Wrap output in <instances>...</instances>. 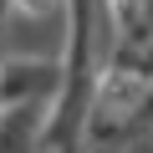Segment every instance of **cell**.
<instances>
[{
	"label": "cell",
	"instance_id": "cell-4",
	"mask_svg": "<svg viewBox=\"0 0 153 153\" xmlns=\"http://www.w3.org/2000/svg\"><path fill=\"white\" fill-rule=\"evenodd\" d=\"M5 10H10V0H0V21H5Z\"/></svg>",
	"mask_w": 153,
	"mask_h": 153
},
{
	"label": "cell",
	"instance_id": "cell-1",
	"mask_svg": "<svg viewBox=\"0 0 153 153\" xmlns=\"http://www.w3.org/2000/svg\"><path fill=\"white\" fill-rule=\"evenodd\" d=\"M66 56V5L56 10H5L0 21V61H51Z\"/></svg>",
	"mask_w": 153,
	"mask_h": 153
},
{
	"label": "cell",
	"instance_id": "cell-3",
	"mask_svg": "<svg viewBox=\"0 0 153 153\" xmlns=\"http://www.w3.org/2000/svg\"><path fill=\"white\" fill-rule=\"evenodd\" d=\"M128 71L138 76L143 87H153V36H148V41H143L138 51H128Z\"/></svg>",
	"mask_w": 153,
	"mask_h": 153
},
{
	"label": "cell",
	"instance_id": "cell-2",
	"mask_svg": "<svg viewBox=\"0 0 153 153\" xmlns=\"http://www.w3.org/2000/svg\"><path fill=\"white\" fill-rule=\"evenodd\" d=\"M56 87H61V66L51 61H0V112L26 102H51Z\"/></svg>",
	"mask_w": 153,
	"mask_h": 153
}]
</instances>
